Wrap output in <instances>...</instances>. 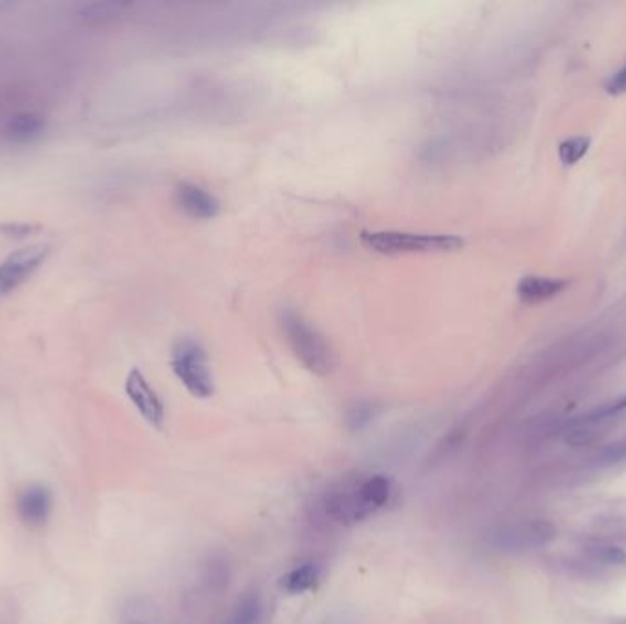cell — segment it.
<instances>
[{"label":"cell","instance_id":"20","mask_svg":"<svg viewBox=\"0 0 626 624\" xmlns=\"http://www.w3.org/2000/svg\"><path fill=\"white\" fill-rule=\"evenodd\" d=\"M0 229H3L6 235H10V237H14V233H16V237H27L28 233H32V229L34 227H30V226H27V224H19V226H5V227H0Z\"/></svg>","mask_w":626,"mask_h":624},{"label":"cell","instance_id":"18","mask_svg":"<svg viewBox=\"0 0 626 624\" xmlns=\"http://www.w3.org/2000/svg\"><path fill=\"white\" fill-rule=\"evenodd\" d=\"M602 460L608 463H617V461H624L626 460V438H622L617 443H611L604 449L602 452Z\"/></svg>","mask_w":626,"mask_h":624},{"label":"cell","instance_id":"2","mask_svg":"<svg viewBox=\"0 0 626 624\" xmlns=\"http://www.w3.org/2000/svg\"><path fill=\"white\" fill-rule=\"evenodd\" d=\"M361 244L381 255H429L452 253L463 248V238L440 233H410V231H363Z\"/></svg>","mask_w":626,"mask_h":624},{"label":"cell","instance_id":"11","mask_svg":"<svg viewBox=\"0 0 626 624\" xmlns=\"http://www.w3.org/2000/svg\"><path fill=\"white\" fill-rule=\"evenodd\" d=\"M176 202L182 211L198 220L215 218L220 211L218 200L211 193L193 184H184L176 189Z\"/></svg>","mask_w":626,"mask_h":624},{"label":"cell","instance_id":"16","mask_svg":"<svg viewBox=\"0 0 626 624\" xmlns=\"http://www.w3.org/2000/svg\"><path fill=\"white\" fill-rule=\"evenodd\" d=\"M127 6L122 3H94V5H87L81 12V17L89 23H107V21H114L118 16H122V12Z\"/></svg>","mask_w":626,"mask_h":624},{"label":"cell","instance_id":"5","mask_svg":"<svg viewBox=\"0 0 626 624\" xmlns=\"http://www.w3.org/2000/svg\"><path fill=\"white\" fill-rule=\"evenodd\" d=\"M553 536L555 527L546 520H518L496 525L485 542L498 553H522L547 544Z\"/></svg>","mask_w":626,"mask_h":624},{"label":"cell","instance_id":"19","mask_svg":"<svg viewBox=\"0 0 626 624\" xmlns=\"http://www.w3.org/2000/svg\"><path fill=\"white\" fill-rule=\"evenodd\" d=\"M606 92L610 96H622L626 94V65L611 76V79L606 83Z\"/></svg>","mask_w":626,"mask_h":624},{"label":"cell","instance_id":"15","mask_svg":"<svg viewBox=\"0 0 626 624\" xmlns=\"http://www.w3.org/2000/svg\"><path fill=\"white\" fill-rule=\"evenodd\" d=\"M591 140L588 136H575V138H568L558 145V158L562 162V165L571 167L575 164H578L586 153L589 151Z\"/></svg>","mask_w":626,"mask_h":624},{"label":"cell","instance_id":"6","mask_svg":"<svg viewBox=\"0 0 626 624\" xmlns=\"http://www.w3.org/2000/svg\"><path fill=\"white\" fill-rule=\"evenodd\" d=\"M50 246L34 244L12 253L3 264H0V295L16 291L25 284L48 259Z\"/></svg>","mask_w":626,"mask_h":624},{"label":"cell","instance_id":"10","mask_svg":"<svg viewBox=\"0 0 626 624\" xmlns=\"http://www.w3.org/2000/svg\"><path fill=\"white\" fill-rule=\"evenodd\" d=\"M324 576V567L317 560H306L288 569L279 578V587L288 595H306L319 587Z\"/></svg>","mask_w":626,"mask_h":624},{"label":"cell","instance_id":"8","mask_svg":"<svg viewBox=\"0 0 626 624\" xmlns=\"http://www.w3.org/2000/svg\"><path fill=\"white\" fill-rule=\"evenodd\" d=\"M16 511L19 520L32 527L39 529L48 524L54 513V492L45 483L27 485L16 500Z\"/></svg>","mask_w":626,"mask_h":624},{"label":"cell","instance_id":"14","mask_svg":"<svg viewBox=\"0 0 626 624\" xmlns=\"http://www.w3.org/2000/svg\"><path fill=\"white\" fill-rule=\"evenodd\" d=\"M47 129V120L36 112H23L8 120L5 134L14 143H30L43 136Z\"/></svg>","mask_w":626,"mask_h":624},{"label":"cell","instance_id":"12","mask_svg":"<svg viewBox=\"0 0 626 624\" xmlns=\"http://www.w3.org/2000/svg\"><path fill=\"white\" fill-rule=\"evenodd\" d=\"M116 624H164L158 604L147 595L127 597L118 611Z\"/></svg>","mask_w":626,"mask_h":624},{"label":"cell","instance_id":"13","mask_svg":"<svg viewBox=\"0 0 626 624\" xmlns=\"http://www.w3.org/2000/svg\"><path fill=\"white\" fill-rule=\"evenodd\" d=\"M568 286L562 279L540 277V275H525L520 279L516 286L518 299L525 304H538L557 297Z\"/></svg>","mask_w":626,"mask_h":624},{"label":"cell","instance_id":"3","mask_svg":"<svg viewBox=\"0 0 626 624\" xmlns=\"http://www.w3.org/2000/svg\"><path fill=\"white\" fill-rule=\"evenodd\" d=\"M281 326L293 355L306 370L319 377H324L334 370L335 361L330 344L304 317L288 310L281 315Z\"/></svg>","mask_w":626,"mask_h":624},{"label":"cell","instance_id":"1","mask_svg":"<svg viewBox=\"0 0 626 624\" xmlns=\"http://www.w3.org/2000/svg\"><path fill=\"white\" fill-rule=\"evenodd\" d=\"M396 491V481L385 472L350 471L321 491L315 511L330 525L352 527L383 513L392 503Z\"/></svg>","mask_w":626,"mask_h":624},{"label":"cell","instance_id":"21","mask_svg":"<svg viewBox=\"0 0 626 624\" xmlns=\"http://www.w3.org/2000/svg\"><path fill=\"white\" fill-rule=\"evenodd\" d=\"M326 624H348V620H346V619H335V620H334V619H328Z\"/></svg>","mask_w":626,"mask_h":624},{"label":"cell","instance_id":"9","mask_svg":"<svg viewBox=\"0 0 626 624\" xmlns=\"http://www.w3.org/2000/svg\"><path fill=\"white\" fill-rule=\"evenodd\" d=\"M264 600L257 589H248L231 600L217 617L215 624H260Z\"/></svg>","mask_w":626,"mask_h":624},{"label":"cell","instance_id":"17","mask_svg":"<svg viewBox=\"0 0 626 624\" xmlns=\"http://www.w3.org/2000/svg\"><path fill=\"white\" fill-rule=\"evenodd\" d=\"M377 416V407L374 403H357L348 410L346 423L352 430H361L363 427L370 425Z\"/></svg>","mask_w":626,"mask_h":624},{"label":"cell","instance_id":"4","mask_svg":"<svg viewBox=\"0 0 626 624\" xmlns=\"http://www.w3.org/2000/svg\"><path fill=\"white\" fill-rule=\"evenodd\" d=\"M171 366L184 388L198 397L209 399L215 394V379L206 350L191 339L180 341L171 357Z\"/></svg>","mask_w":626,"mask_h":624},{"label":"cell","instance_id":"7","mask_svg":"<svg viewBox=\"0 0 626 624\" xmlns=\"http://www.w3.org/2000/svg\"><path fill=\"white\" fill-rule=\"evenodd\" d=\"M125 392L134 408L140 412V416L153 427V428H164L165 425V405L156 392V388L149 383V379L138 370H131L125 379Z\"/></svg>","mask_w":626,"mask_h":624}]
</instances>
